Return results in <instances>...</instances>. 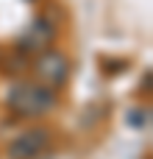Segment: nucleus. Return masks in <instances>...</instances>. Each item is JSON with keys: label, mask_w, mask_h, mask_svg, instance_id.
Returning a JSON list of instances; mask_svg holds the SVG:
<instances>
[{"label": "nucleus", "mask_w": 153, "mask_h": 159, "mask_svg": "<svg viewBox=\"0 0 153 159\" xmlns=\"http://www.w3.org/2000/svg\"><path fill=\"white\" fill-rule=\"evenodd\" d=\"M128 120H131L134 126H145V123H148V115H145V109H134V115H131Z\"/></svg>", "instance_id": "nucleus-5"}, {"label": "nucleus", "mask_w": 153, "mask_h": 159, "mask_svg": "<svg viewBox=\"0 0 153 159\" xmlns=\"http://www.w3.org/2000/svg\"><path fill=\"white\" fill-rule=\"evenodd\" d=\"M8 106L22 117H39L56 106V95L53 89L39 84H17L8 92Z\"/></svg>", "instance_id": "nucleus-1"}, {"label": "nucleus", "mask_w": 153, "mask_h": 159, "mask_svg": "<svg viewBox=\"0 0 153 159\" xmlns=\"http://www.w3.org/2000/svg\"><path fill=\"white\" fill-rule=\"evenodd\" d=\"M53 36H56L53 22H47L45 17H39V20H33L31 28L20 36V50H22V53H42V50H47V45L53 42Z\"/></svg>", "instance_id": "nucleus-3"}, {"label": "nucleus", "mask_w": 153, "mask_h": 159, "mask_svg": "<svg viewBox=\"0 0 153 159\" xmlns=\"http://www.w3.org/2000/svg\"><path fill=\"white\" fill-rule=\"evenodd\" d=\"M47 145V131L45 129H31L25 134H20L11 145H8V157L11 159H31L42 154V148Z\"/></svg>", "instance_id": "nucleus-4"}, {"label": "nucleus", "mask_w": 153, "mask_h": 159, "mask_svg": "<svg viewBox=\"0 0 153 159\" xmlns=\"http://www.w3.org/2000/svg\"><path fill=\"white\" fill-rule=\"evenodd\" d=\"M33 73L45 87H61L70 75V61L59 50H42L33 64Z\"/></svg>", "instance_id": "nucleus-2"}]
</instances>
